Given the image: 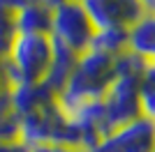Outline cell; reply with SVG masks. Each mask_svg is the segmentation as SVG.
<instances>
[{"label": "cell", "instance_id": "1", "mask_svg": "<svg viewBox=\"0 0 155 152\" xmlns=\"http://www.w3.org/2000/svg\"><path fill=\"white\" fill-rule=\"evenodd\" d=\"M114 81H116V58L97 49H88L79 55L70 81L58 95L63 113H70L81 104L102 99L107 90L114 85Z\"/></svg>", "mask_w": 155, "mask_h": 152}, {"label": "cell", "instance_id": "2", "mask_svg": "<svg viewBox=\"0 0 155 152\" xmlns=\"http://www.w3.org/2000/svg\"><path fill=\"white\" fill-rule=\"evenodd\" d=\"M53 58V39L46 35H16L12 49L5 55L9 85L44 83Z\"/></svg>", "mask_w": 155, "mask_h": 152}, {"label": "cell", "instance_id": "3", "mask_svg": "<svg viewBox=\"0 0 155 152\" xmlns=\"http://www.w3.org/2000/svg\"><path fill=\"white\" fill-rule=\"evenodd\" d=\"M97 30L81 2H60L53 7L51 39L72 49L74 53H86L93 46Z\"/></svg>", "mask_w": 155, "mask_h": 152}, {"label": "cell", "instance_id": "4", "mask_svg": "<svg viewBox=\"0 0 155 152\" xmlns=\"http://www.w3.org/2000/svg\"><path fill=\"white\" fill-rule=\"evenodd\" d=\"M93 152H155V120H137L111 129Z\"/></svg>", "mask_w": 155, "mask_h": 152}, {"label": "cell", "instance_id": "5", "mask_svg": "<svg viewBox=\"0 0 155 152\" xmlns=\"http://www.w3.org/2000/svg\"><path fill=\"white\" fill-rule=\"evenodd\" d=\"M81 5L86 7L95 30H130L146 12L141 0H81Z\"/></svg>", "mask_w": 155, "mask_h": 152}, {"label": "cell", "instance_id": "6", "mask_svg": "<svg viewBox=\"0 0 155 152\" xmlns=\"http://www.w3.org/2000/svg\"><path fill=\"white\" fill-rule=\"evenodd\" d=\"M104 111L109 115L111 127L116 129L120 125L141 118L139 106V78L137 76H116V81L102 97Z\"/></svg>", "mask_w": 155, "mask_h": 152}, {"label": "cell", "instance_id": "7", "mask_svg": "<svg viewBox=\"0 0 155 152\" xmlns=\"http://www.w3.org/2000/svg\"><path fill=\"white\" fill-rule=\"evenodd\" d=\"M9 104H12L14 113L21 118L32 115L37 111L58 104V95L53 92L46 83H32V85H16L9 90Z\"/></svg>", "mask_w": 155, "mask_h": 152}, {"label": "cell", "instance_id": "8", "mask_svg": "<svg viewBox=\"0 0 155 152\" xmlns=\"http://www.w3.org/2000/svg\"><path fill=\"white\" fill-rule=\"evenodd\" d=\"M19 35H46L51 37L53 25V7L46 0H32L30 5L14 14Z\"/></svg>", "mask_w": 155, "mask_h": 152}, {"label": "cell", "instance_id": "9", "mask_svg": "<svg viewBox=\"0 0 155 152\" xmlns=\"http://www.w3.org/2000/svg\"><path fill=\"white\" fill-rule=\"evenodd\" d=\"M127 51L137 53L139 58L155 62V12H146L137 19V23L127 30Z\"/></svg>", "mask_w": 155, "mask_h": 152}, {"label": "cell", "instance_id": "10", "mask_svg": "<svg viewBox=\"0 0 155 152\" xmlns=\"http://www.w3.org/2000/svg\"><path fill=\"white\" fill-rule=\"evenodd\" d=\"M77 60H79V53H74L72 49L58 44V42H53V58H51V67H49V74H46L44 83L56 95H60L63 88L67 85L72 71L77 67Z\"/></svg>", "mask_w": 155, "mask_h": 152}, {"label": "cell", "instance_id": "11", "mask_svg": "<svg viewBox=\"0 0 155 152\" xmlns=\"http://www.w3.org/2000/svg\"><path fill=\"white\" fill-rule=\"evenodd\" d=\"M91 49H97L111 58H118L127 51V30L114 28V30H97Z\"/></svg>", "mask_w": 155, "mask_h": 152}, {"label": "cell", "instance_id": "12", "mask_svg": "<svg viewBox=\"0 0 155 152\" xmlns=\"http://www.w3.org/2000/svg\"><path fill=\"white\" fill-rule=\"evenodd\" d=\"M12 141H21V120L14 113L7 95L0 99V143H12Z\"/></svg>", "mask_w": 155, "mask_h": 152}, {"label": "cell", "instance_id": "13", "mask_svg": "<svg viewBox=\"0 0 155 152\" xmlns=\"http://www.w3.org/2000/svg\"><path fill=\"white\" fill-rule=\"evenodd\" d=\"M139 106L143 118L155 120V62H150L139 78Z\"/></svg>", "mask_w": 155, "mask_h": 152}, {"label": "cell", "instance_id": "14", "mask_svg": "<svg viewBox=\"0 0 155 152\" xmlns=\"http://www.w3.org/2000/svg\"><path fill=\"white\" fill-rule=\"evenodd\" d=\"M16 35H19V30H16L14 14L0 9V55H7V51L12 49Z\"/></svg>", "mask_w": 155, "mask_h": 152}, {"label": "cell", "instance_id": "15", "mask_svg": "<svg viewBox=\"0 0 155 152\" xmlns=\"http://www.w3.org/2000/svg\"><path fill=\"white\" fill-rule=\"evenodd\" d=\"M9 90H12V85H9V78H7L5 55H0V99H2V97H7V95H9Z\"/></svg>", "mask_w": 155, "mask_h": 152}, {"label": "cell", "instance_id": "16", "mask_svg": "<svg viewBox=\"0 0 155 152\" xmlns=\"http://www.w3.org/2000/svg\"><path fill=\"white\" fill-rule=\"evenodd\" d=\"M32 0H0V9H5V12H12L16 14L19 9H23L26 5H30Z\"/></svg>", "mask_w": 155, "mask_h": 152}, {"label": "cell", "instance_id": "17", "mask_svg": "<svg viewBox=\"0 0 155 152\" xmlns=\"http://www.w3.org/2000/svg\"><path fill=\"white\" fill-rule=\"evenodd\" d=\"M0 152H30V147L23 141H12V143H0Z\"/></svg>", "mask_w": 155, "mask_h": 152}, {"label": "cell", "instance_id": "18", "mask_svg": "<svg viewBox=\"0 0 155 152\" xmlns=\"http://www.w3.org/2000/svg\"><path fill=\"white\" fill-rule=\"evenodd\" d=\"M30 152H88V150H74V147H58V145H42V147H32Z\"/></svg>", "mask_w": 155, "mask_h": 152}, {"label": "cell", "instance_id": "19", "mask_svg": "<svg viewBox=\"0 0 155 152\" xmlns=\"http://www.w3.org/2000/svg\"><path fill=\"white\" fill-rule=\"evenodd\" d=\"M51 7H56V5H60V2H81V0H46Z\"/></svg>", "mask_w": 155, "mask_h": 152}, {"label": "cell", "instance_id": "20", "mask_svg": "<svg viewBox=\"0 0 155 152\" xmlns=\"http://www.w3.org/2000/svg\"><path fill=\"white\" fill-rule=\"evenodd\" d=\"M141 5L146 7V9H153L155 12V0H141Z\"/></svg>", "mask_w": 155, "mask_h": 152}]
</instances>
